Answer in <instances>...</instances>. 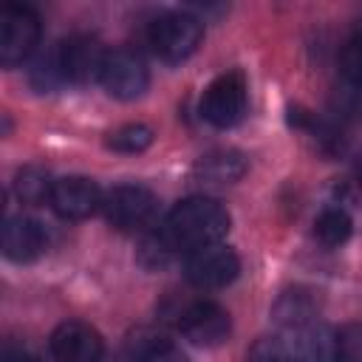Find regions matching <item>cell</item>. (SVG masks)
Wrapping results in <instances>:
<instances>
[{"mask_svg": "<svg viewBox=\"0 0 362 362\" xmlns=\"http://www.w3.org/2000/svg\"><path fill=\"white\" fill-rule=\"evenodd\" d=\"M229 223L232 218L221 201L206 198V195H192L170 209L158 232L175 252L189 255L195 249L221 243L229 232Z\"/></svg>", "mask_w": 362, "mask_h": 362, "instance_id": "6da1fadb", "label": "cell"}, {"mask_svg": "<svg viewBox=\"0 0 362 362\" xmlns=\"http://www.w3.org/2000/svg\"><path fill=\"white\" fill-rule=\"evenodd\" d=\"M150 45L164 62H184L204 40V25L187 11H167L150 23Z\"/></svg>", "mask_w": 362, "mask_h": 362, "instance_id": "7a4b0ae2", "label": "cell"}, {"mask_svg": "<svg viewBox=\"0 0 362 362\" xmlns=\"http://www.w3.org/2000/svg\"><path fill=\"white\" fill-rule=\"evenodd\" d=\"M246 107H249V90H246V79L240 71H226L215 76L201 96L204 119L221 130L235 127L246 116Z\"/></svg>", "mask_w": 362, "mask_h": 362, "instance_id": "3957f363", "label": "cell"}, {"mask_svg": "<svg viewBox=\"0 0 362 362\" xmlns=\"http://www.w3.org/2000/svg\"><path fill=\"white\" fill-rule=\"evenodd\" d=\"M156 209H158V198L141 184H119L107 189L102 198V212L107 223L119 232H136L150 226Z\"/></svg>", "mask_w": 362, "mask_h": 362, "instance_id": "277c9868", "label": "cell"}, {"mask_svg": "<svg viewBox=\"0 0 362 362\" xmlns=\"http://www.w3.org/2000/svg\"><path fill=\"white\" fill-rule=\"evenodd\" d=\"M40 17L34 8L8 3L0 11V62L14 68L25 62L40 42Z\"/></svg>", "mask_w": 362, "mask_h": 362, "instance_id": "5b68a950", "label": "cell"}, {"mask_svg": "<svg viewBox=\"0 0 362 362\" xmlns=\"http://www.w3.org/2000/svg\"><path fill=\"white\" fill-rule=\"evenodd\" d=\"M57 59H59V71H62L65 82L88 85L102 76L107 51L102 48V42L96 37L74 34V37H65L62 42H57Z\"/></svg>", "mask_w": 362, "mask_h": 362, "instance_id": "8992f818", "label": "cell"}, {"mask_svg": "<svg viewBox=\"0 0 362 362\" xmlns=\"http://www.w3.org/2000/svg\"><path fill=\"white\" fill-rule=\"evenodd\" d=\"M184 272L195 288H223L238 277L240 260L229 246L212 243L189 252L184 260Z\"/></svg>", "mask_w": 362, "mask_h": 362, "instance_id": "52a82bcc", "label": "cell"}, {"mask_svg": "<svg viewBox=\"0 0 362 362\" xmlns=\"http://www.w3.org/2000/svg\"><path fill=\"white\" fill-rule=\"evenodd\" d=\"M178 328H181V334L192 345L212 348V345H221L229 337L232 322H229L226 308H221L218 303H212V300H192V303H187L181 308Z\"/></svg>", "mask_w": 362, "mask_h": 362, "instance_id": "ba28073f", "label": "cell"}, {"mask_svg": "<svg viewBox=\"0 0 362 362\" xmlns=\"http://www.w3.org/2000/svg\"><path fill=\"white\" fill-rule=\"evenodd\" d=\"M102 88L113 96V99H139L147 85H150V74L144 68V62L130 54V51H107L102 76H99Z\"/></svg>", "mask_w": 362, "mask_h": 362, "instance_id": "9c48e42d", "label": "cell"}, {"mask_svg": "<svg viewBox=\"0 0 362 362\" xmlns=\"http://www.w3.org/2000/svg\"><path fill=\"white\" fill-rule=\"evenodd\" d=\"M102 351V334L82 320H65L51 334V356L57 362H99Z\"/></svg>", "mask_w": 362, "mask_h": 362, "instance_id": "30bf717a", "label": "cell"}, {"mask_svg": "<svg viewBox=\"0 0 362 362\" xmlns=\"http://www.w3.org/2000/svg\"><path fill=\"white\" fill-rule=\"evenodd\" d=\"M102 198L105 195L96 187V181L85 175H65V178H57L54 184L51 206L57 215L68 221H82V218H90L96 209H102Z\"/></svg>", "mask_w": 362, "mask_h": 362, "instance_id": "8fae6325", "label": "cell"}, {"mask_svg": "<svg viewBox=\"0 0 362 362\" xmlns=\"http://www.w3.org/2000/svg\"><path fill=\"white\" fill-rule=\"evenodd\" d=\"M48 246L45 226L34 218L14 215L3 226V255L14 263H31L37 260Z\"/></svg>", "mask_w": 362, "mask_h": 362, "instance_id": "7c38bea8", "label": "cell"}, {"mask_svg": "<svg viewBox=\"0 0 362 362\" xmlns=\"http://www.w3.org/2000/svg\"><path fill=\"white\" fill-rule=\"evenodd\" d=\"M294 339L291 348L300 362H339L337 356V331H331L325 322L314 320L297 331H291Z\"/></svg>", "mask_w": 362, "mask_h": 362, "instance_id": "4fadbf2b", "label": "cell"}, {"mask_svg": "<svg viewBox=\"0 0 362 362\" xmlns=\"http://www.w3.org/2000/svg\"><path fill=\"white\" fill-rule=\"evenodd\" d=\"M246 173V158L238 150H212L201 156L192 167V178L206 184V187H226L243 178Z\"/></svg>", "mask_w": 362, "mask_h": 362, "instance_id": "5bb4252c", "label": "cell"}, {"mask_svg": "<svg viewBox=\"0 0 362 362\" xmlns=\"http://www.w3.org/2000/svg\"><path fill=\"white\" fill-rule=\"evenodd\" d=\"M272 317L288 328V331H297L308 322L317 320V300L311 297V291L305 288H291V291H283L274 305H272Z\"/></svg>", "mask_w": 362, "mask_h": 362, "instance_id": "9a60e30c", "label": "cell"}, {"mask_svg": "<svg viewBox=\"0 0 362 362\" xmlns=\"http://www.w3.org/2000/svg\"><path fill=\"white\" fill-rule=\"evenodd\" d=\"M54 178L42 170V167H23L17 175H14V195L20 198V204H28V206H40V204H51V192H54Z\"/></svg>", "mask_w": 362, "mask_h": 362, "instance_id": "2e32d148", "label": "cell"}, {"mask_svg": "<svg viewBox=\"0 0 362 362\" xmlns=\"http://www.w3.org/2000/svg\"><path fill=\"white\" fill-rule=\"evenodd\" d=\"M351 229H354V221L342 206H325L314 221V235L328 249L342 246L351 238Z\"/></svg>", "mask_w": 362, "mask_h": 362, "instance_id": "e0dca14e", "label": "cell"}, {"mask_svg": "<svg viewBox=\"0 0 362 362\" xmlns=\"http://www.w3.org/2000/svg\"><path fill=\"white\" fill-rule=\"evenodd\" d=\"M105 144L116 153H141L153 144V127L141 124V122H133V124H122L116 127L113 133H107Z\"/></svg>", "mask_w": 362, "mask_h": 362, "instance_id": "ac0fdd59", "label": "cell"}, {"mask_svg": "<svg viewBox=\"0 0 362 362\" xmlns=\"http://www.w3.org/2000/svg\"><path fill=\"white\" fill-rule=\"evenodd\" d=\"M249 362H300L291 342L280 339V337H263L252 345L249 351Z\"/></svg>", "mask_w": 362, "mask_h": 362, "instance_id": "d6986e66", "label": "cell"}, {"mask_svg": "<svg viewBox=\"0 0 362 362\" xmlns=\"http://www.w3.org/2000/svg\"><path fill=\"white\" fill-rule=\"evenodd\" d=\"M62 82H65V79H62L59 59H57V45H54V51L42 54V57L34 62V68H31V85H34L40 93H48V90H54V88L62 85Z\"/></svg>", "mask_w": 362, "mask_h": 362, "instance_id": "ffe728a7", "label": "cell"}, {"mask_svg": "<svg viewBox=\"0 0 362 362\" xmlns=\"http://www.w3.org/2000/svg\"><path fill=\"white\" fill-rule=\"evenodd\" d=\"M139 362H189L170 339L164 337H150L144 342H139V351H136Z\"/></svg>", "mask_w": 362, "mask_h": 362, "instance_id": "44dd1931", "label": "cell"}, {"mask_svg": "<svg viewBox=\"0 0 362 362\" xmlns=\"http://www.w3.org/2000/svg\"><path fill=\"white\" fill-rule=\"evenodd\" d=\"M339 68H342V76L348 79V85L362 88V31L345 42V48L339 54Z\"/></svg>", "mask_w": 362, "mask_h": 362, "instance_id": "7402d4cb", "label": "cell"}, {"mask_svg": "<svg viewBox=\"0 0 362 362\" xmlns=\"http://www.w3.org/2000/svg\"><path fill=\"white\" fill-rule=\"evenodd\" d=\"M339 362H362V322H348L337 331Z\"/></svg>", "mask_w": 362, "mask_h": 362, "instance_id": "603a6c76", "label": "cell"}, {"mask_svg": "<svg viewBox=\"0 0 362 362\" xmlns=\"http://www.w3.org/2000/svg\"><path fill=\"white\" fill-rule=\"evenodd\" d=\"M0 362H40L28 348H17V345H8L3 351V359Z\"/></svg>", "mask_w": 362, "mask_h": 362, "instance_id": "cb8c5ba5", "label": "cell"}]
</instances>
